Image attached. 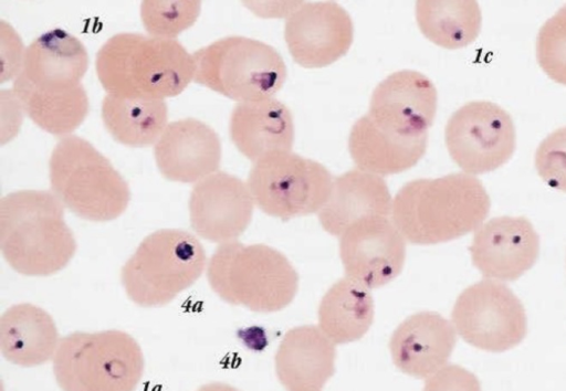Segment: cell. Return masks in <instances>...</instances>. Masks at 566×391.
<instances>
[{"label":"cell","instance_id":"cell-1","mask_svg":"<svg viewBox=\"0 0 566 391\" xmlns=\"http://www.w3.org/2000/svg\"><path fill=\"white\" fill-rule=\"evenodd\" d=\"M490 207L482 182L459 172L407 182L392 200L391 218L406 241L430 245L475 231Z\"/></svg>","mask_w":566,"mask_h":391},{"label":"cell","instance_id":"cell-2","mask_svg":"<svg viewBox=\"0 0 566 391\" xmlns=\"http://www.w3.org/2000/svg\"><path fill=\"white\" fill-rule=\"evenodd\" d=\"M95 68L107 94L165 99L193 80L195 60L176 39L122 32L101 46Z\"/></svg>","mask_w":566,"mask_h":391},{"label":"cell","instance_id":"cell-3","mask_svg":"<svg viewBox=\"0 0 566 391\" xmlns=\"http://www.w3.org/2000/svg\"><path fill=\"white\" fill-rule=\"evenodd\" d=\"M53 192L20 190L1 198L0 249L8 264L28 276L52 275L67 265L76 241Z\"/></svg>","mask_w":566,"mask_h":391},{"label":"cell","instance_id":"cell-4","mask_svg":"<svg viewBox=\"0 0 566 391\" xmlns=\"http://www.w3.org/2000/svg\"><path fill=\"white\" fill-rule=\"evenodd\" d=\"M207 278L224 302L255 313H274L294 299L298 275L280 251L233 241L220 244L209 260Z\"/></svg>","mask_w":566,"mask_h":391},{"label":"cell","instance_id":"cell-5","mask_svg":"<svg viewBox=\"0 0 566 391\" xmlns=\"http://www.w3.org/2000/svg\"><path fill=\"white\" fill-rule=\"evenodd\" d=\"M54 196L77 216L105 222L127 208L126 180L90 141L75 135L62 137L49 160Z\"/></svg>","mask_w":566,"mask_h":391},{"label":"cell","instance_id":"cell-6","mask_svg":"<svg viewBox=\"0 0 566 391\" xmlns=\"http://www.w3.org/2000/svg\"><path fill=\"white\" fill-rule=\"evenodd\" d=\"M53 372L63 391H135L144 357L127 332H73L61 339Z\"/></svg>","mask_w":566,"mask_h":391},{"label":"cell","instance_id":"cell-7","mask_svg":"<svg viewBox=\"0 0 566 391\" xmlns=\"http://www.w3.org/2000/svg\"><path fill=\"white\" fill-rule=\"evenodd\" d=\"M206 252L196 236L179 229L147 235L124 264L120 278L130 300L142 307L170 303L202 274Z\"/></svg>","mask_w":566,"mask_h":391},{"label":"cell","instance_id":"cell-8","mask_svg":"<svg viewBox=\"0 0 566 391\" xmlns=\"http://www.w3.org/2000/svg\"><path fill=\"white\" fill-rule=\"evenodd\" d=\"M192 56L193 81L239 103L273 98L287 75L274 47L245 36L219 39Z\"/></svg>","mask_w":566,"mask_h":391},{"label":"cell","instance_id":"cell-9","mask_svg":"<svg viewBox=\"0 0 566 391\" xmlns=\"http://www.w3.org/2000/svg\"><path fill=\"white\" fill-rule=\"evenodd\" d=\"M333 181L319 162L283 151L255 161L248 187L264 213L289 220L319 211L331 194Z\"/></svg>","mask_w":566,"mask_h":391},{"label":"cell","instance_id":"cell-10","mask_svg":"<svg viewBox=\"0 0 566 391\" xmlns=\"http://www.w3.org/2000/svg\"><path fill=\"white\" fill-rule=\"evenodd\" d=\"M452 325L469 345L490 352L516 347L527 332L522 302L502 282L484 278L457 298Z\"/></svg>","mask_w":566,"mask_h":391},{"label":"cell","instance_id":"cell-11","mask_svg":"<svg viewBox=\"0 0 566 391\" xmlns=\"http://www.w3.org/2000/svg\"><path fill=\"white\" fill-rule=\"evenodd\" d=\"M446 145L453 161L469 175L493 171L515 150V127L510 114L489 101L464 104L449 118Z\"/></svg>","mask_w":566,"mask_h":391},{"label":"cell","instance_id":"cell-12","mask_svg":"<svg viewBox=\"0 0 566 391\" xmlns=\"http://www.w3.org/2000/svg\"><path fill=\"white\" fill-rule=\"evenodd\" d=\"M340 236L339 255L346 277L377 288L401 273L406 240L387 216L361 219Z\"/></svg>","mask_w":566,"mask_h":391},{"label":"cell","instance_id":"cell-13","mask_svg":"<svg viewBox=\"0 0 566 391\" xmlns=\"http://www.w3.org/2000/svg\"><path fill=\"white\" fill-rule=\"evenodd\" d=\"M353 22L336 2L298 6L285 22L284 38L293 60L304 67L331 65L349 50Z\"/></svg>","mask_w":566,"mask_h":391},{"label":"cell","instance_id":"cell-14","mask_svg":"<svg viewBox=\"0 0 566 391\" xmlns=\"http://www.w3.org/2000/svg\"><path fill=\"white\" fill-rule=\"evenodd\" d=\"M253 198L240 178L217 171L198 181L189 198L192 230L205 240L228 243L235 241L249 226Z\"/></svg>","mask_w":566,"mask_h":391},{"label":"cell","instance_id":"cell-15","mask_svg":"<svg viewBox=\"0 0 566 391\" xmlns=\"http://www.w3.org/2000/svg\"><path fill=\"white\" fill-rule=\"evenodd\" d=\"M539 237L524 216H496L474 232L470 254L473 265L489 279L512 282L536 262Z\"/></svg>","mask_w":566,"mask_h":391},{"label":"cell","instance_id":"cell-16","mask_svg":"<svg viewBox=\"0 0 566 391\" xmlns=\"http://www.w3.org/2000/svg\"><path fill=\"white\" fill-rule=\"evenodd\" d=\"M438 94L422 73L402 70L375 88L367 115L380 128L403 137L428 135L437 112Z\"/></svg>","mask_w":566,"mask_h":391},{"label":"cell","instance_id":"cell-17","mask_svg":"<svg viewBox=\"0 0 566 391\" xmlns=\"http://www.w3.org/2000/svg\"><path fill=\"white\" fill-rule=\"evenodd\" d=\"M154 155L160 173L175 182H198L217 172L221 161L218 134L195 118L167 125L155 144Z\"/></svg>","mask_w":566,"mask_h":391},{"label":"cell","instance_id":"cell-18","mask_svg":"<svg viewBox=\"0 0 566 391\" xmlns=\"http://www.w3.org/2000/svg\"><path fill=\"white\" fill-rule=\"evenodd\" d=\"M455 329L439 314L422 311L406 318L392 332L394 364L415 378H428L444 367L457 342Z\"/></svg>","mask_w":566,"mask_h":391},{"label":"cell","instance_id":"cell-19","mask_svg":"<svg viewBox=\"0 0 566 391\" xmlns=\"http://www.w3.org/2000/svg\"><path fill=\"white\" fill-rule=\"evenodd\" d=\"M335 344L316 326L290 329L275 355V371L286 391H321L335 372Z\"/></svg>","mask_w":566,"mask_h":391},{"label":"cell","instance_id":"cell-20","mask_svg":"<svg viewBox=\"0 0 566 391\" xmlns=\"http://www.w3.org/2000/svg\"><path fill=\"white\" fill-rule=\"evenodd\" d=\"M229 129L238 150L253 162L271 154L291 151L294 141L292 114L274 98L238 103Z\"/></svg>","mask_w":566,"mask_h":391},{"label":"cell","instance_id":"cell-21","mask_svg":"<svg viewBox=\"0 0 566 391\" xmlns=\"http://www.w3.org/2000/svg\"><path fill=\"white\" fill-rule=\"evenodd\" d=\"M392 200L381 176L355 169L333 181L331 194L318 211L322 228L342 235L350 225L369 216H387Z\"/></svg>","mask_w":566,"mask_h":391},{"label":"cell","instance_id":"cell-22","mask_svg":"<svg viewBox=\"0 0 566 391\" xmlns=\"http://www.w3.org/2000/svg\"><path fill=\"white\" fill-rule=\"evenodd\" d=\"M87 67L84 44L65 30L53 29L25 49L20 74L36 87L64 89L80 85Z\"/></svg>","mask_w":566,"mask_h":391},{"label":"cell","instance_id":"cell-23","mask_svg":"<svg viewBox=\"0 0 566 391\" xmlns=\"http://www.w3.org/2000/svg\"><path fill=\"white\" fill-rule=\"evenodd\" d=\"M428 135L403 137L377 126L366 114L352 127L348 148L358 169L378 176L413 167L424 155Z\"/></svg>","mask_w":566,"mask_h":391},{"label":"cell","instance_id":"cell-24","mask_svg":"<svg viewBox=\"0 0 566 391\" xmlns=\"http://www.w3.org/2000/svg\"><path fill=\"white\" fill-rule=\"evenodd\" d=\"M59 332L53 318L32 304H17L0 319V348L3 357L21 367H35L55 356Z\"/></svg>","mask_w":566,"mask_h":391},{"label":"cell","instance_id":"cell-25","mask_svg":"<svg viewBox=\"0 0 566 391\" xmlns=\"http://www.w3.org/2000/svg\"><path fill=\"white\" fill-rule=\"evenodd\" d=\"M12 92L31 120L55 136H70L88 114V96L82 84L64 89L40 88L19 74Z\"/></svg>","mask_w":566,"mask_h":391},{"label":"cell","instance_id":"cell-26","mask_svg":"<svg viewBox=\"0 0 566 391\" xmlns=\"http://www.w3.org/2000/svg\"><path fill=\"white\" fill-rule=\"evenodd\" d=\"M374 319V299L369 288L348 278L337 281L318 307V328L335 345L360 339Z\"/></svg>","mask_w":566,"mask_h":391},{"label":"cell","instance_id":"cell-27","mask_svg":"<svg viewBox=\"0 0 566 391\" xmlns=\"http://www.w3.org/2000/svg\"><path fill=\"white\" fill-rule=\"evenodd\" d=\"M102 119L111 136L122 145H155L168 121L164 99L127 98L107 94L102 102Z\"/></svg>","mask_w":566,"mask_h":391},{"label":"cell","instance_id":"cell-28","mask_svg":"<svg viewBox=\"0 0 566 391\" xmlns=\"http://www.w3.org/2000/svg\"><path fill=\"white\" fill-rule=\"evenodd\" d=\"M416 18L424 36L446 49L467 46L478 38L482 24L475 1H418Z\"/></svg>","mask_w":566,"mask_h":391},{"label":"cell","instance_id":"cell-29","mask_svg":"<svg viewBox=\"0 0 566 391\" xmlns=\"http://www.w3.org/2000/svg\"><path fill=\"white\" fill-rule=\"evenodd\" d=\"M200 1H144L140 17L151 36L175 39L199 17Z\"/></svg>","mask_w":566,"mask_h":391},{"label":"cell","instance_id":"cell-30","mask_svg":"<svg viewBox=\"0 0 566 391\" xmlns=\"http://www.w3.org/2000/svg\"><path fill=\"white\" fill-rule=\"evenodd\" d=\"M536 57L542 70L553 81L566 85V6L539 29Z\"/></svg>","mask_w":566,"mask_h":391},{"label":"cell","instance_id":"cell-31","mask_svg":"<svg viewBox=\"0 0 566 391\" xmlns=\"http://www.w3.org/2000/svg\"><path fill=\"white\" fill-rule=\"evenodd\" d=\"M535 167L548 186L566 192V127L542 140L535 152Z\"/></svg>","mask_w":566,"mask_h":391},{"label":"cell","instance_id":"cell-32","mask_svg":"<svg viewBox=\"0 0 566 391\" xmlns=\"http://www.w3.org/2000/svg\"><path fill=\"white\" fill-rule=\"evenodd\" d=\"M422 391H482L479 379L458 364H446L428 377Z\"/></svg>","mask_w":566,"mask_h":391},{"label":"cell","instance_id":"cell-33","mask_svg":"<svg viewBox=\"0 0 566 391\" xmlns=\"http://www.w3.org/2000/svg\"><path fill=\"white\" fill-rule=\"evenodd\" d=\"M25 49L15 31L1 21V82L15 78L22 71Z\"/></svg>","mask_w":566,"mask_h":391},{"label":"cell","instance_id":"cell-34","mask_svg":"<svg viewBox=\"0 0 566 391\" xmlns=\"http://www.w3.org/2000/svg\"><path fill=\"white\" fill-rule=\"evenodd\" d=\"M197 391H240L239 389L223 382H211L201 385Z\"/></svg>","mask_w":566,"mask_h":391}]
</instances>
